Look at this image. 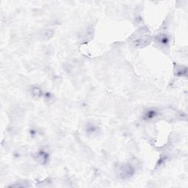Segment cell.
I'll return each mask as SVG.
<instances>
[{"label":"cell","mask_w":188,"mask_h":188,"mask_svg":"<svg viewBox=\"0 0 188 188\" xmlns=\"http://www.w3.org/2000/svg\"><path fill=\"white\" fill-rule=\"evenodd\" d=\"M156 42L160 43L161 46H166L169 43V37L165 34L158 35L156 37Z\"/></svg>","instance_id":"277c9868"},{"label":"cell","mask_w":188,"mask_h":188,"mask_svg":"<svg viewBox=\"0 0 188 188\" xmlns=\"http://www.w3.org/2000/svg\"><path fill=\"white\" fill-rule=\"evenodd\" d=\"M32 94L34 95V96H40V95H41V89H40V88H33V89H32Z\"/></svg>","instance_id":"ba28073f"},{"label":"cell","mask_w":188,"mask_h":188,"mask_svg":"<svg viewBox=\"0 0 188 188\" xmlns=\"http://www.w3.org/2000/svg\"><path fill=\"white\" fill-rule=\"evenodd\" d=\"M158 116H159V111L157 110L149 109L145 112L144 116H143V118H144L145 120L151 121V120H153L154 118H156Z\"/></svg>","instance_id":"3957f363"},{"label":"cell","mask_w":188,"mask_h":188,"mask_svg":"<svg viewBox=\"0 0 188 188\" xmlns=\"http://www.w3.org/2000/svg\"><path fill=\"white\" fill-rule=\"evenodd\" d=\"M53 34H54V30L52 29H45L41 32V39L43 41H48V39H50L52 37Z\"/></svg>","instance_id":"5b68a950"},{"label":"cell","mask_w":188,"mask_h":188,"mask_svg":"<svg viewBox=\"0 0 188 188\" xmlns=\"http://www.w3.org/2000/svg\"><path fill=\"white\" fill-rule=\"evenodd\" d=\"M151 34L146 26L138 30L130 38L134 46L138 48H143L149 45L151 42Z\"/></svg>","instance_id":"6da1fadb"},{"label":"cell","mask_w":188,"mask_h":188,"mask_svg":"<svg viewBox=\"0 0 188 188\" xmlns=\"http://www.w3.org/2000/svg\"><path fill=\"white\" fill-rule=\"evenodd\" d=\"M183 67H179L178 68H176V74H177L178 76H182L183 75V73H186L187 72V68H185V69H183Z\"/></svg>","instance_id":"52a82bcc"},{"label":"cell","mask_w":188,"mask_h":188,"mask_svg":"<svg viewBox=\"0 0 188 188\" xmlns=\"http://www.w3.org/2000/svg\"><path fill=\"white\" fill-rule=\"evenodd\" d=\"M47 158H48V156L45 152H43V151L40 152L38 155H37V160L40 161V162L43 163V164L46 162V159Z\"/></svg>","instance_id":"8992f818"},{"label":"cell","mask_w":188,"mask_h":188,"mask_svg":"<svg viewBox=\"0 0 188 188\" xmlns=\"http://www.w3.org/2000/svg\"><path fill=\"white\" fill-rule=\"evenodd\" d=\"M134 169L131 165H126L121 168V175L123 178H128L129 176H132L134 174Z\"/></svg>","instance_id":"7a4b0ae2"}]
</instances>
